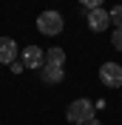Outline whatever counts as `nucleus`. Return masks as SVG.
Here are the masks:
<instances>
[{"mask_svg": "<svg viewBox=\"0 0 122 125\" xmlns=\"http://www.w3.org/2000/svg\"><path fill=\"white\" fill-rule=\"evenodd\" d=\"M62 29H65V20H62V14L54 11V9H48V11H43V14L37 17V31L40 34L54 37V34H62Z\"/></svg>", "mask_w": 122, "mask_h": 125, "instance_id": "f257e3e1", "label": "nucleus"}, {"mask_svg": "<svg viewBox=\"0 0 122 125\" xmlns=\"http://www.w3.org/2000/svg\"><path fill=\"white\" fill-rule=\"evenodd\" d=\"M91 117H94V102L91 100H74L68 105V111H65V119L74 122V125H85Z\"/></svg>", "mask_w": 122, "mask_h": 125, "instance_id": "f03ea898", "label": "nucleus"}, {"mask_svg": "<svg viewBox=\"0 0 122 125\" xmlns=\"http://www.w3.org/2000/svg\"><path fill=\"white\" fill-rule=\"evenodd\" d=\"M99 80L108 88H122V65L119 62H102L99 65Z\"/></svg>", "mask_w": 122, "mask_h": 125, "instance_id": "7ed1b4c3", "label": "nucleus"}, {"mask_svg": "<svg viewBox=\"0 0 122 125\" xmlns=\"http://www.w3.org/2000/svg\"><path fill=\"white\" fill-rule=\"evenodd\" d=\"M20 57H23L26 68H43V62H46V51H43L40 46H26Z\"/></svg>", "mask_w": 122, "mask_h": 125, "instance_id": "20e7f679", "label": "nucleus"}, {"mask_svg": "<svg viewBox=\"0 0 122 125\" xmlns=\"http://www.w3.org/2000/svg\"><path fill=\"white\" fill-rule=\"evenodd\" d=\"M88 29H91V31L111 29V17H108L105 9H91V11H88Z\"/></svg>", "mask_w": 122, "mask_h": 125, "instance_id": "39448f33", "label": "nucleus"}, {"mask_svg": "<svg viewBox=\"0 0 122 125\" xmlns=\"http://www.w3.org/2000/svg\"><path fill=\"white\" fill-rule=\"evenodd\" d=\"M17 60V43L11 37H0V65H11Z\"/></svg>", "mask_w": 122, "mask_h": 125, "instance_id": "423d86ee", "label": "nucleus"}, {"mask_svg": "<svg viewBox=\"0 0 122 125\" xmlns=\"http://www.w3.org/2000/svg\"><path fill=\"white\" fill-rule=\"evenodd\" d=\"M62 62H65V51L62 48H48L46 51V65H57V68H62Z\"/></svg>", "mask_w": 122, "mask_h": 125, "instance_id": "0eeeda50", "label": "nucleus"}, {"mask_svg": "<svg viewBox=\"0 0 122 125\" xmlns=\"http://www.w3.org/2000/svg\"><path fill=\"white\" fill-rule=\"evenodd\" d=\"M62 77H65L62 68H57V65H46V62H43V80H46V83H62Z\"/></svg>", "mask_w": 122, "mask_h": 125, "instance_id": "6e6552de", "label": "nucleus"}, {"mask_svg": "<svg viewBox=\"0 0 122 125\" xmlns=\"http://www.w3.org/2000/svg\"><path fill=\"white\" fill-rule=\"evenodd\" d=\"M108 17H111V26H114V29H122V6L111 9V11H108Z\"/></svg>", "mask_w": 122, "mask_h": 125, "instance_id": "1a4fd4ad", "label": "nucleus"}, {"mask_svg": "<svg viewBox=\"0 0 122 125\" xmlns=\"http://www.w3.org/2000/svg\"><path fill=\"white\" fill-rule=\"evenodd\" d=\"M111 43H114L116 51H122V29H114V31H111Z\"/></svg>", "mask_w": 122, "mask_h": 125, "instance_id": "9d476101", "label": "nucleus"}, {"mask_svg": "<svg viewBox=\"0 0 122 125\" xmlns=\"http://www.w3.org/2000/svg\"><path fill=\"white\" fill-rule=\"evenodd\" d=\"M80 3H82L88 11H91V9H99V6H102V0H80Z\"/></svg>", "mask_w": 122, "mask_h": 125, "instance_id": "9b49d317", "label": "nucleus"}, {"mask_svg": "<svg viewBox=\"0 0 122 125\" xmlns=\"http://www.w3.org/2000/svg\"><path fill=\"white\" fill-rule=\"evenodd\" d=\"M85 125H102V122H99L97 117H91V119H88V122H85Z\"/></svg>", "mask_w": 122, "mask_h": 125, "instance_id": "f8f14e48", "label": "nucleus"}]
</instances>
